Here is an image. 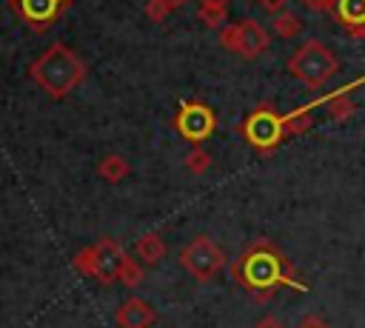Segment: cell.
Here are the masks:
<instances>
[{"instance_id":"obj_17","label":"cell","mask_w":365,"mask_h":328,"mask_svg":"<svg viewBox=\"0 0 365 328\" xmlns=\"http://www.w3.org/2000/svg\"><path fill=\"white\" fill-rule=\"evenodd\" d=\"M197 20L205 29H220L225 20V6H200L197 9Z\"/></svg>"},{"instance_id":"obj_14","label":"cell","mask_w":365,"mask_h":328,"mask_svg":"<svg viewBox=\"0 0 365 328\" xmlns=\"http://www.w3.org/2000/svg\"><path fill=\"white\" fill-rule=\"evenodd\" d=\"M302 31V20L294 14V11H279V14H274V34L277 37H282V40H291V37H297Z\"/></svg>"},{"instance_id":"obj_18","label":"cell","mask_w":365,"mask_h":328,"mask_svg":"<svg viewBox=\"0 0 365 328\" xmlns=\"http://www.w3.org/2000/svg\"><path fill=\"white\" fill-rule=\"evenodd\" d=\"M208 165H211V154H208L205 148L194 145V148L188 151V157H185V168H188L191 174H205Z\"/></svg>"},{"instance_id":"obj_6","label":"cell","mask_w":365,"mask_h":328,"mask_svg":"<svg viewBox=\"0 0 365 328\" xmlns=\"http://www.w3.org/2000/svg\"><path fill=\"white\" fill-rule=\"evenodd\" d=\"M220 43L228 51H237L245 60H257L268 48V31L254 17H245L240 23H231V26L220 29Z\"/></svg>"},{"instance_id":"obj_3","label":"cell","mask_w":365,"mask_h":328,"mask_svg":"<svg viewBox=\"0 0 365 328\" xmlns=\"http://www.w3.org/2000/svg\"><path fill=\"white\" fill-rule=\"evenodd\" d=\"M339 68L336 54L319 43V40H308L302 43L291 57H288V74H294L302 86L308 88H322Z\"/></svg>"},{"instance_id":"obj_10","label":"cell","mask_w":365,"mask_h":328,"mask_svg":"<svg viewBox=\"0 0 365 328\" xmlns=\"http://www.w3.org/2000/svg\"><path fill=\"white\" fill-rule=\"evenodd\" d=\"M154 322H157V311L140 297H128L117 308V325L120 328H151Z\"/></svg>"},{"instance_id":"obj_5","label":"cell","mask_w":365,"mask_h":328,"mask_svg":"<svg viewBox=\"0 0 365 328\" xmlns=\"http://www.w3.org/2000/svg\"><path fill=\"white\" fill-rule=\"evenodd\" d=\"M180 265L200 282H208L220 274V268L225 265V251L208 237V234H197L182 251H180Z\"/></svg>"},{"instance_id":"obj_21","label":"cell","mask_w":365,"mask_h":328,"mask_svg":"<svg viewBox=\"0 0 365 328\" xmlns=\"http://www.w3.org/2000/svg\"><path fill=\"white\" fill-rule=\"evenodd\" d=\"M257 3H259V9L268 11V14H279V11H285V6H288V0H257Z\"/></svg>"},{"instance_id":"obj_16","label":"cell","mask_w":365,"mask_h":328,"mask_svg":"<svg viewBox=\"0 0 365 328\" xmlns=\"http://www.w3.org/2000/svg\"><path fill=\"white\" fill-rule=\"evenodd\" d=\"M282 123H285V131H288V134H302V131H308V128H311V108H308V106H302V108H297V111L285 114V117H282Z\"/></svg>"},{"instance_id":"obj_26","label":"cell","mask_w":365,"mask_h":328,"mask_svg":"<svg viewBox=\"0 0 365 328\" xmlns=\"http://www.w3.org/2000/svg\"><path fill=\"white\" fill-rule=\"evenodd\" d=\"M305 328H319V325H305Z\"/></svg>"},{"instance_id":"obj_7","label":"cell","mask_w":365,"mask_h":328,"mask_svg":"<svg viewBox=\"0 0 365 328\" xmlns=\"http://www.w3.org/2000/svg\"><path fill=\"white\" fill-rule=\"evenodd\" d=\"M240 131H242L245 140H248L254 148H259V151L277 148V145L282 143V137L288 134L282 117H279L271 106H259L257 111H251V114L245 117V123L240 125Z\"/></svg>"},{"instance_id":"obj_12","label":"cell","mask_w":365,"mask_h":328,"mask_svg":"<svg viewBox=\"0 0 365 328\" xmlns=\"http://www.w3.org/2000/svg\"><path fill=\"white\" fill-rule=\"evenodd\" d=\"M97 174H100L106 183H120V180H125V177L131 174V165H128L125 157L108 154V157H103V160L97 163Z\"/></svg>"},{"instance_id":"obj_9","label":"cell","mask_w":365,"mask_h":328,"mask_svg":"<svg viewBox=\"0 0 365 328\" xmlns=\"http://www.w3.org/2000/svg\"><path fill=\"white\" fill-rule=\"evenodd\" d=\"M9 6L29 29L46 31L51 23L63 17V11H68L71 0H9Z\"/></svg>"},{"instance_id":"obj_25","label":"cell","mask_w":365,"mask_h":328,"mask_svg":"<svg viewBox=\"0 0 365 328\" xmlns=\"http://www.w3.org/2000/svg\"><path fill=\"white\" fill-rule=\"evenodd\" d=\"M200 6H228V0H200Z\"/></svg>"},{"instance_id":"obj_8","label":"cell","mask_w":365,"mask_h":328,"mask_svg":"<svg viewBox=\"0 0 365 328\" xmlns=\"http://www.w3.org/2000/svg\"><path fill=\"white\" fill-rule=\"evenodd\" d=\"M174 125H177V131H180L188 143L200 145L202 140H208V137L214 134V128H217V114H214L205 103H200V100H188V103L180 106Z\"/></svg>"},{"instance_id":"obj_20","label":"cell","mask_w":365,"mask_h":328,"mask_svg":"<svg viewBox=\"0 0 365 328\" xmlns=\"http://www.w3.org/2000/svg\"><path fill=\"white\" fill-rule=\"evenodd\" d=\"M145 14H148V20H154V23H163V20L171 14V9L165 6V0H148V6H145Z\"/></svg>"},{"instance_id":"obj_13","label":"cell","mask_w":365,"mask_h":328,"mask_svg":"<svg viewBox=\"0 0 365 328\" xmlns=\"http://www.w3.org/2000/svg\"><path fill=\"white\" fill-rule=\"evenodd\" d=\"M339 20L351 26V34H359L365 26V0H336Z\"/></svg>"},{"instance_id":"obj_11","label":"cell","mask_w":365,"mask_h":328,"mask_svg":"<svg viewBox=\"0 0 365 328\" xmlns=\"http://www.w3.org/2000/svg\"><path fill=\"white\" fill-rule=\"evenodd\" d=\"M165 240L157 234V231H148V234H143L140 240H137V254H140V260L145 262V265H154V262H160L163 257H165Z\"/></svg>"},{"instance_id":"obj_1","label":"cell","mask_w":365,"mask_h":328,"mask_svg":"<svg viewBox=\"0 0 365 328\" xmlns=\"http://www.w3.org/2000/svg\"><path fill=\"white\" fill-rule=\"evenodd\" d=\"M29 77L54 100L68 97L86 77V63L63 43H51L40 57L31 60Z\"/></svg>"},{"instance_id":"obj_23","label":"cell","mask_w":365,"mask_h":328,"mask_svg":"<svg viewBox=\"0 0 365 328\" xmlns=\"http://www.w3.org/2000/svg\"><path fill=\"white\" fill-rule=\"evenodd\" d=\"M254 328H279V325H277V319H274V317H265V319H259Z\"/></svg>"},{"instance_id":"obj_15","label":"cell","mask_w":365,"mask_h":328,"mask_svg":"<svg viewBox=\"0 0 365 328\" xmlns=\"http://www.w3.org/2000/svg\"><path fill=\"white\" fill-rule=\"evenodd\" d=\"M354 86H348V88H342V91H336L331 100H328V114H331V120H345L348 114H354V100L348 97V91H351Z\"/></svg>"},{"instance_id":"obj_19","label":"cell","mask_w":365,"mask_h":328,"mask_svg":"<svg viewBox=\"0 0 365 328\" xmlns=\"http://www.w3.org/2000/svg\"><path fill=\"white\" fill-rule=\"evenodd\" d=\"M120 280H123L128 288H137V285L143 282V268H140L128 254H123V262H120Z\"/></svg>"},{"instance_id":"obj_24","label":"cell","mask_w":365,"mask_h":328,"mask_svg":"<svg viewBox=\"0 0 365 328\" xmlns=\"http://www.w3.org/2000/svg\"><path fill=\"white\" fill-rule=\"evenodd\" d=\"M165 6H168L171 11H177L180 6H185V0H165Z\"/></svg>"},{"instance_id":"obj_2","label":"cell","mask_w":365,"mask_h":328,"mask_svg":"<svg viewBox=\"0 0 365 328\" xmlns=\"http://www.w3.org/2000/svg\"><path fill=\"white\" fill-rule=\"evenodd\" d=\"M231 274L240 285H245L251 294H257L259 299H265L274 288H279L282 282H291L294 280L288 277V265L282 262L279 251L271 248L268 242H254L234 265H231Z\"/></svg>"},{"instance_id":"obj_4","label":"cell","mask_w":365,"mask_h":328,"mask_svg":"<svg viewBox=\"0 0 365 328\" xmlns=\"http://www.w3.org/2000/svg\"><path fill=\"white\" fill-rule=\"evenodd\" d=\"M123 245L117 240L103 237L94 245H86L74 254V268L83 277H91L103 285H111L114 280H120V262H123Z\"/></svg>"},{"instance_id":"obj_22","label":"cell","mask_w":365,"mask_h":328,"mask_svg":"<svg viewBox=\"0 0 365 328\" xmlns=\"http://www.w3.org/2000/svg\"><path fill=\"white\" fill-rule=\"evenodd\" d=\"M299 3L311 11H331V6H334V0H299Z\"/></svg>"}]
</instances>
